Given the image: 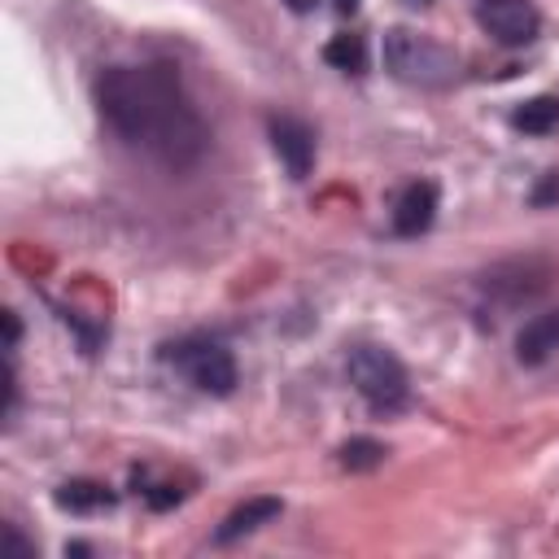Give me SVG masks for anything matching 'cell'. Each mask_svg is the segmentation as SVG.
<instances>
[{
	"mask_svg": "<svg viewBox=\"0 0 559 559\" xmlns=\"http://www.w3.org/2000/svg\"><path fill=\"white\" fill-rule=\"evenodd\" d=\"M170 502H179V489L175 485H157V493H148V507H170Z\"/></svg>",
	"mask_w": 559,
	"mask_h": 559,
	"instance_id": "obj_16",
	"label": "cell"
},
{
	"mask_svg": "<svg viewBox=\"0 0 559 559\" xmlns=\"http://www.w3.org/2000/svg\"><path fill=\"white\" fill-rule=\"evenodd\" d=\"M96 105L127 144L153 153L170 170L197 166L210 144V131L170 66H109L96 79Z\"/></svg>",
	"mask_w": 559,
	"mask_h": 559,
	"instance_id": "obj_1",
	"label": "cell"
},
{
	"mask_svg": "<svg viewBox=\"0 0 559 559\" xmlns=\"http://www.w3.org/2000/svg\"><path fill=\"white\" fill-rule=\"evenodd\" d=\"M384 66L415 87H450L459 79V57L454 48H445L441 39L411 31V26H393L384 31Z\"/></svg>",
	"mask_w": 559,
	"mask_h": 559,
	"instance_id": "obj_2",
	"label": "cell"
},
{
	"mask_svg": "<svg viewBox=\"0 0 559 559\" xmlns=\"http://www.w3.org/2000/svg\"><path fill=\"white\" fill-rule=\"evenodd\" d=\"M332 4H336V13H354L362 0H332Z\"/></svg>",
	"mask_w": 559,
	"mask_h": 559,
	"instance_id": "obj_19",
	"label": "cell"
},
{
	"mask_svg": "<svg viewBox=\"0 0 559 559\" xmlns=\"http://www.w3.org/2000/svg\"><path fill=\"white\" fill-rule=\"evenodd\" d=\"M323 61L336 66V70H345V74H362L367 70V44H362V35H332L323 44Z\"/></svg>",
	"mask_w": 559,
	"mask_h": 559,
	"instance_id": "obj_12",
	"label": "cell"
},
{
	"mask_svg": "<svg viewBox=\"0 0 559 559\" xmlns=\"http://www.w3.org/2000/svg\"><path fill=\"white\" fill-rule=\"evenodd\" d=\"M271 148H275V157L284 162V170L293 179L310 175V166H314V131L301 118H288V114L271 118Z\"/></svg>",
	"mask_w": 559,
	"mask_h": 559,
	"instance_id": "obj_6",
	"label": "cell"
},
{
	"mask_svg": "<svg viewBox=\"0 0 559 559\" xmlns=\"http://www.w3.org/2000/svg\"><path fill=\"white\" fill-rule=\"evenodd\" d=\"M17 332H22V323H17V314H13V310H4V345H9V349L17 345Z\"/></svg>",
	"mask_w": 559,
	"mask_h": 559,
	"instance_id": "obj_17",
	"label": "cell"
},
{
	"mask_svg": "<svg viewBox=\"0 0 559 559\" xmlns=\"http://www.w3.org/2000/svg\"><path fill=\"white\" fill-rule=\"evenodd\" d=\"M275 515H280V498H245L236 511H227V520L218 524L214 542L227 546V542H236V537H245V533H258V528L271 524Z\"/></svg>",
	"mask_w": 559,
	"mask_h": 559,
	"instance_id": "obj_9",
	"label": "cell"
},
{
	"mask_svg": "<svg viewBox=\"0 0 559 559\" xmlns=\"http://www.w3.org/2000/svg\"><path fill=\"white\" fill-rule=\"evenodd\" d=\"M57 507L79 511V515H92V511L114 507V489L100 485V480H66V485L57 489Z\"/></svg>",
	"mask_w": 559,
	"mask_h": 559,
	"instance_id": "obj_10",
	"label": "cell"
},
{
	"mask_svg": "<svg viewBox=\"0 0 559 559\" xmlns=\"http://www.w3.org/2000/svg\"><path fill=\"white\" fill-rule=\"evenodd\" d=\"M411 4H432V0H411Z\"/></svg>",
	"mask_w": 559,
	"mask_h": 559,
	"instance_id": "obj_20",
	"label": "cell"
},
{
	"mask_svg": "<svg viewBox=\"0 0 559 559\" xmlns=\"http://www.w3.org/2000/svg\"><path fill=\"white\" fill-rule=\"evenodd\" d=\"M4 546H9L13 555H35V546H31V542H26V537H22L13 524H4Z\"/></svg>",
	"mask_w": 559,
	"mask_h": 559,
	"instance_id": "obj_15",
	"label": "cell"
},
{
	"mask_svg": "<svg viewBox=\"0 0 559 559\" xmlns=\"http://www.w3.org/2000/svg\"><path fill=\"white\" fill-rule=\"evenodd\" d=\"M550 201H559V175H546L533 192V205H550Z\"/></svg>",
	"mask_w": 559,
	"mask_h": 559,
	"instance_id": "obj_14",
	"label": "cell"
},
{
	"mask_svg": "<svg viewBox=\"0 0 559 559\" xmlns=\"http://www.w3.org/2000/svg\"><path fill=\"white\" fill-rule=\"evenodd\" d=\"M511 127L524 135H546L559 127V100L555 96H533L511 114Z\"/></svg>",
	"mask_w": 559,
	"mask_h": 559,
	"instance_id": "obj_11",
	"label": "cell"
},
{
	"mask_svg": "<svg viewBox=\"0 0 559 559\" xmlns=\"http://www.w3.org/2000/svg\"><path fill=\"white\" fill-rule=\"evenodd\" d=\"M555 349H559V310H542V314H533V319L520 328V336H515V358L528 362V367H537V362H546Z\"/></svg>",
	"mask_w": 559,
	"mask_h": 559,
	"instance_id": "obj_8",
	"label": "cell"
},
{
	"mask_svg": "<svg viewBox=\"0 0 559 559\" xmlns=\"http://www.w3.org/2000/svg\"><path fill=\"white\" fill-rule=\"evenodd\" d=\"M476 22L502 48H524L542 31V17H537V9L528 0H476Z\"/></svg>",
	"mask_w": 559,
	"mask_h": 559,
	"instance_id": "obj_5",
	"label": "cell"
},
{
	"mask_svg": "<svg viewBox=\"0 0 559 559\" xmlns=\"http://www.w3.org/2000/svg\"><path fill=\"white\" fill-rule=\"evenodd\" d=\"M336 463H341L345 472H371V467L384 463V445L371 441V437H349V441L336 450Z\"/></svg>",
	"mask_w": 559,
	"mask_h": 559,
	"instance_id": "obj_13",
	"label": "cell"
},
{
	"mask_svg": "<svg viewBox=\"0 0 559 559\" xmlns=\"http://www.w3.org/2000/svg\"><path fill=\"white\" fill-rule=\"evenodd\" d=\"M432 218H437V188L428 179L406 183L397 205H393V231L397 236H419V231L432 227Z\"/></svg>",
	"mask_w": 559,
	"mask_h": 559,
	"instance_id": "obj_7",
	"label": "cell"
},
{
	"mask_svg": "<svg viewBox=\"0 0 559 559\" xmlns=\"http://www.w3.org/2000/svg\"><path fill=\"white\" fill-rule=\"evenodd\" d=\"M175 362L179 371L201 389V393H214V397H227L236 389V358L231 349H223L218 341H188L175 349Z\"/></svg>",
	"mask_w": 559,
	"mask_h": 559,
	"instance_id": "obj_4",
	"label": "cell"
},
{
	"mask_svg": "<svg viewBox=\"0 0 559 559\" xmlns=\"http://www.w3.org/2000/svg\"><path fill=\"white\" fill-rule=\"evenodd\" d=\"M284 4H288V9H293V13H310V9H314V4H319V0H284Z\"/></svg>",
	"mask_w": 559,
	"mask_h": 559,
	"instance_id": "obj_18",
	"label": "cell"
},
{
	"mask_svg": "<svg viewBox=\"0 0 559 559\" xmlns=\"http://www.w3.org/2000/svg\"><path fill=\"white\" fill-rule=\"evenodd\" d=\"M345 371H349V384L362 393V402L371 411H402L406 397H411L406 367L384 345H354L349 358H345Z\"/></svg>",
	"mask_w": 559,
	"mask_h": 559,
	"instance_id": "obj_3",
	"label": "cell"
}]
</instances>
